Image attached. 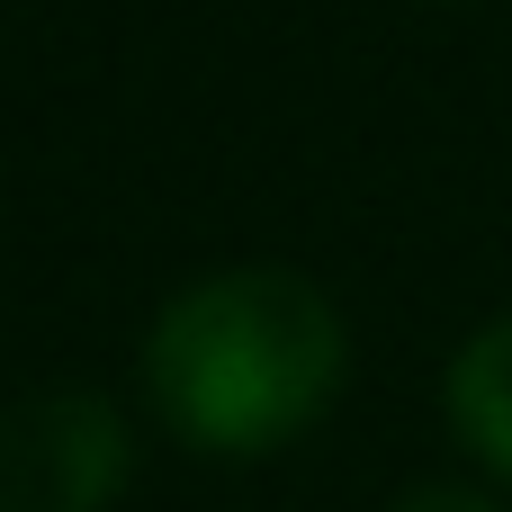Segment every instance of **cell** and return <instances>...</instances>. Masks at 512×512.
<instances>
[{"label":"cell","mask_w":512,"mask_h":512,"mask_svg":"<svg viewBox=\"0 0 512 512\" xmlns=\"http://www.w3.org/2000/svg\"><path fill=\"white\" fill-rule=\"evenodd\" d=\"M351 378L333 297L288 261L189 279L144 333V405L198 459H270L306 441Z\"/></svg>","instance_id":"cell-1"},{"label":"cell","mask_w":512,"mask_h":512,"mask_svg":"<svg viewBox=\"0 0 512 512\" xmlns=\"http://www.w3.org/2000/svg\"><path fill=\"white\" fill-rule=\"evenodd\" d=\"M135 432L99 387H36L0 414V512H108Z\"/></svg>","instance_id":"cell-2"},{"label":"cell","mask_w":512,"mask_h":512,"mask_svg":"<svg viewBox=\"0 0 512 512\" xmlns=\"http://www.w3.org/2000/svg\"><path fill=\"white\" fill-rule=\"evenodd\" d=\"M441 405H450V432L468 441V459H477L495 486H512V315L477 324V333L450 351Z\"/></svg>","instance_id":"cell-3"},{"label":"cell","mask_w":512,"mask_h":512,"mask_svg":"<svg viewBox=\"0 0 512 512\" xmlns=\"http://www.w3.org/2000/svg\"><path fill=\"white\" fill-rule=\"evenodd\" d=\"M387 512H504L486 486H459V477H432V486H405Z\"/></svg>","instance_id":"cell-4"}]
</instances>
